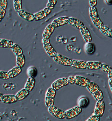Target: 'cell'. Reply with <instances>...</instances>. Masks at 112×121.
<instances>
[{
    "label": "cell",
    "mask_w": 112,
    "mask_h": 121,
    "mask_svg": "<svg viewBox=\"0 0 112 121\" xmlns=\"http://www.w3.org/2000/svg\"><path fill=\"white\" fill-rule=\"evenodd\" d=\"M43 10L48 15L50 14L51 13V12H52V10L50 9H49V8H47V7H46V8H44Z\"/></svg>",
    "instance_id": "b9f144b4"
},
{
    "label": "cell",
    "mask_w": 112,
    "mask_h": 121,
    "mask_svg": "<svg viewBox=\"0 0 112 121\" xmlns=\"http://www.w3.org/2000/svg\"><path fill=\"white\" fill-rule=\"evenodd\" d=\"M68 23H69V17H62L55 19L51 24L54 27H57Z\"/></svg>",
    "instance_id": "8992f818"
},
{
    "label": "cell",
    "mask_w": 112,
    "mask_h": 121,
    "mask_svg": "<svg viewBox=\"0 0 112 121\" xmlns=\"http://www.w3.org/2000/svg\"><path fill=\"white\" fill-rule=\"evenodd\" d=\"M47 16L48 14L43 10L34 14L35 20L36 21H39L43 19L44 18L46 17Z\"/></svg>",
    "instance_id": "83f0119b"
},
{
    "label": "cell",
    "mask_w": 112,
    "mask_h": 121,
    "mask_svg": "<svg viewBox=\"0 0 112 121\" xmlns=\"http://www.w3.org/2000/svg\"><path fill=\"white\" fill-rule=\"evenodd\" d=\"M6 13L5 10L3 9H0V21L1 22L2 21Z\"/></svg>",
    "instance_id": "74e56055"
},
{
    "label": "cell",
    "mask_w": 112,
    "mask_h": 121,
    "mask_svg": "<svg viewBox=\"0 0 112 121\" xmlns=\"http://www.w3.org/2000/svg\"><path fill=\"white\" fill-rule=\"evenodd\" d=\"M36 81L34 78H29L25 85V88L27 89L28 91L31 92L32 91L35 86Z\"/></svg>",
    "instance_id": "e0dca14e"
},
{
    "label": "cell",
    "mask_w": 112,
    "mask_h": 121,
    "mask_svg": "<svg viewBox=\"0 0 112 121\" xmlns=\"http://www.w3.org/2000/svg\"><path fill=\"white\" fill-rule=\"evenodd\" d=\"M55 27L52 25V24H49L45 27L44 31L42 34V37L45 39H50V37L52 35L54 30Z\"/></svg>",
    "instance_id": "8fae6325"
},
{
    "label": "cell",
    "mask_w": 112,
    "mask_h": 121,
    "mask_svg": "<svg viewBox=\"0 0 112 121\" xmlns=\"http://www.w3.org/2000/svg\"><path fill=\"white\" fill-rule=\"evenodd\" d=\"M48 2H50L51 3H52L53 4H54L55 6L57 2V0H49Z\"/></svg>",
    "instance_id": "f6af8a7d"
},
{
    "label": "cell",
    "mask_w": 112,
    "mask_h": 121,
    "mask_svg": "<svg viewBox=\"0 0 112 121\" xmlns=\"http://www.w3.org/2000/svg\"><path fill=\"white\" fill-rule=\"evenodd\" d=\"M69 24L79 30L84 26V24L81 21L74 17H69Z\"/></svg>",
    "instance_id": "5bb4252c"
},
{
    "label": "cell",
    "mask_w": 112,
    "mask_h": 121,
    "mask_svg": "<svg viewBox=\"0 0 112 121\" xmlns=\"http://www.w3.org/2000/svg\"><path fill=\"white\" fill-rule=\"evenodd\" d=\"M27 74L28 75L29 78H35L38 75V70L34 66H31L28 68L27 71Z\"/></svg>",
    "instance_id": "7402d4cb"
},
{
    "label": "cell",
    "mask_w": 112,
    "mask_h": 121,
    "mask_svg": "<svg viewBox=\"0 0 112 121\" xmlns=\"http://www.w3.org/2000/svg\"><path fill=\"white\" fill-rule=\"evenodd\" d=\"M22 68L19 66H15L9 70L8 72L10 78H13L19 75L22 72Z\"/></svg>",
    "instance_id": "9a60e30c"
},
{
    "label": "cell",
    "mask_w": 112,
    "mask_h": 121,
    "mask_svg": "<svg viewBox=\"0 0 112 121\" xmlns=\"http://www.w3.org/2000/svg\"><path fill=\"white\" fill-rule=\"evenodd\" d=\"M82 112V109L79 106L75 107L65 112V117L67 120H70L76 118Z\"/></svg>",
    "instance_id": "7a4b0ae2"
},
{
    "label": "cell",
    "mask_w": 112,
    "mask_h": 121,
    "mask_svg": "<svg viewBox=\"0 0 112 121\" xmlns=\"http://www.w3.org/2000/svg\"><path fill=\"white\" fill-rule=\"evenodd\" d=\"M92 23H93V24L96 26V27L99 29H100L103 26V24L102 22V21H101V20L100 19V18L99 17H96L95 18L92 19H91Z\"/></svg>",
    "instance_id": "4dcf8cb0"
},
{
    "label": "cell",
    "mask_w": 112,
    "mask_h": 121,
    "mask_svg": "<svg viewBox=\"0 0 112 121\" xmlns=\"http://www.w3.org/2000/svg\"><path fill=\"white\" fill-rule=\"evenodd\" d=\"M13 52L17 55H20L23 54V51L21 47L17 44H14L13 46L11 48Z\"/></svg>",
    "instance_id": "4316f807"
},
{
    "label": "cell",
    "mask_w": 112,
    "mask_h": 121,
    "mask_svg": "<svg viewBox=\"0 0 112 121\" xmlns=\"http://www.w3.org/2000/svg\"><path fill=\"white\" fill-rule=\"evenodd\" d=\"M105 2H106V3L109 5L112 4V0H105Z\"/></svg>",
    "instance_id": "7dc6e473"
},
{
    "label": "cell",
    "mask_w": 112,
    "mask_h": 121,
    "mask_svg": "<svg viewBox=\"0 0 112 121\" xmlns=\"http://www.w3.org/2000/svg\"><path fill=\"white\" fill-rule=\"evenodd\" d=\"M101 69L104 72H106L108 75V78L110 79H112V69L109 66L105 64H102Z\"/></svg>",
    "instance_id": "484cf974"
},
{
    "label": "cell",
    "mask_w": 112,
    "mask_h": 121,
    "mask_svg": "<svg viewBox=\"0 0 112 121\" xmlns=\"http://www.w3.org/2000/svg\"><path fill=\"white\" fill-rule=\"evenodd\" d=\"M87 62L84 60H72V64L71 66L73 68L80 69H86Z\"/></svg>",
    "instance_id": "7c38bea8"
},
{
    "label": "cell",
    "mask_w": 112,
    "mask_h": 121,
    "mask_svg": "<svg viewBox=\"0 0 112 121\" xmlns=\"http://www.w3.org/2000/svg\"><path fill=\"white\" fill-rule=\"evenodd\" d=\"M100 31L105 36L112 38V29L103 26L100 29Z\"/></svg>",
    "instance_id": "d4e9b609"
},
{
    "label": "cell",
    "mask_w": 112,
    "mask_h": 121,
    "mask_svg": "<svg viewBox=\"0 0 112 121\" xmlns=\"http://www.w3.org/2000/svg\"><path fill=\"white\" fill-rule=\"evenodd\" d=\"M42 43L43 44V45L48 44L50 43V39H49L43 38V39L42 40Z\"/></svg>",
    "instance_id": "60d3db41"
},
{
    "label": "cell",
    "mask_w": 112,
    "mask_h": 121,
    "mask_svg": "<svg viewBox=\"0 0 112 121\" xmlns=\"http://www.w3.org/2000/svg\"><path fill=\"white\" fill-rule=\"evenodd\" d=\"M47 7L52 10L54 8V5L52 3H51L50 2H48V3L47 4Z\"/></svg>",
    "instance_id": "7bdbcfd3"
},
{
    "label": "cell",
    "mask_w": 112,
    "mask_h": 121,
    "mask_svg": "<svg viewBox=\"0 0 112 121\" xmlns=\"http://www.w3.org/2000/svg\"><path fill=\"white\" fill-rule=\"evenodd\" d=\"M76 78L75 84L82 87H87L90 82L89 79L83 77L76 76Z\"/></svg>",
    "instance_id": "ba28073f"
},
{
    "label": "cell",
    "mask_w": 112,
    "mask_h": 121,
    "mask_svg": "<svg viewBox=\"0 0 112 121\" xmlns=\"http://www.w3.org/2000/svg\"><path fill=\"white\" fill-rule=\"evenodd\" d=\"M89 13L91 19L99 17L97 8L96 7H90L89 8Z\"/></svg>",
    "instance_id": "f546056e"
},
{
    "label": "cell",
    "mask_w": 112,
    "mask_h": 121,
    "mask_svg": "<svg viewBox=\"0 0 112 121\" xmlns=\"http://www.w3.org/2000/svg\"><path fill=\"white\" fill-rule=\"evenodd\" d=\"M0 78L3 80H7L9 79L10 77L8 72L1 71L0 72Z\"/></svg>",
    "instance_id": "e575fe53"
},
{
    "label": "cell",
    "mask_w": 112,
    "mask_h": 121,
    "mask_svg": "<svg viewBox=\"0 0 112 121\" xmlns=\"http://www.w3.org/2000/svg\"><path fill=\"white\" fill-rule=\"evenodd\" d=\"M68 81L69 82V84L71 85L75 84V82H76V76H70L68 78Z\"/></svg>",
    "instance_id": "f35d334b"
},
{
    "label": "cell",
    "mask_w": 112,
    "mask_h": 121,
    "mask_svg": "<svg viewBox=\"0 0 112 121\" xmlns=\"http://www.w3.org/2000/svg\"><path fill=\"white\" fill-rule=\"evenodd\" d=\"M69 84L68 78H63L58 79L55 81L52 84V87L55 90H58L61 88L68 85Z\"/></svg>",
    "instance_id": "277c9868"
},
{
    "label": "cell",
    "mask_w": 112,
    "mask_h": 121,
    "mask_svg": "<svg viewBox=\"0 0 112 121\" xmlns=\"http://www.w3.org/2000/svg\"><path fill=\"white\" fill-rule=\"evenodd\" d=\"M109 85L111 90V91L112 92V79H110L109 80Z\"/></svg>",
    "instance_id": "bcb514c9"
},
{
    "label": "cell",
    "mask_w": 112,
    "mask_h": 121,
    "mask_svg": "<svg viewBox=\"0 0 112 121\" xmlns=\"http://www.w3.org/2000/svg\"><path fill=\"white\" fill-rule=\"evenodd\" d=\"M0 41H1L0 46L1 48H11V47L14 45V43L12 41L5 39H1Z\"/></svg>",
    "instance_id": "44dd1931"
},
{
    "label": "cell",
    "mask_w": 112,
    "mask_h": 121,
    "mask_svg": "<svg viewBox=\"0 0 112 121\" xmlns=\"http://www.w3.org/2000/svg\"><path fill=\"white\" fill-rule=\"evenodd\" d=\"M80 31H81V33L84 39L87 43H90L92 41L91 34L86 26H84L83 28L80 30Z\"/></svg>",
    "instance_id": "30bf717a"
},
{
    "label": "cell",
    "mask_w": 112,
    "mask_h": 121,
    "mask_svg": "<svg viewBox=\"0 0 112 121\" xmlns=\"http://www.w3.org/2000/svg\"><path fill=\"white\" fill-rule=\"evenodd\" d=\"M86 87L87 89L92 94L100 89L99 86L93 82H90Z\"/></svg>",
    "instance_id": "603a6c76"
},
{
    "label": "cell",
    "mask_w": 112,
    "mask_h": 121,
    "mask_svg": "<svg viewBox=\"0 0 112 121\" xmlns=\"http://www.w3.org/2000/svg\"><path fill=\"white\" fill-rule=\"evenodd\" d=\"M16 64H17L18 66H19L22 68L24 67L26 64V58L23 54L17 56Z\"/></svg>",
    "instance_id": "ffe728a7"
},
{
    "label": "cell",
    "mask_w": 112,
    "mask_h": 121,
    "mask_svg": "<svg viewBox=\"0 0 112 121\" xmlns=\"http://www.w3.org/2000/svg\"><path fill=\"white\" fill-rule=\"evenodd\" d=\"M18 13L21 18L27 21L30 22L35 20L34 14L26 12L24 10H22L19 11L18 12Z\"/></svg>",
    "instance_id": "52a82bcc"
},
{
    "label": "cell",
    "mask_w": 112,
    "mask_h": 121,
    "mask_svg": "<svg viewBox=\"0 0 112 121\" xmlns=\"http://www.w3.org/2000/svg\"><path fill=\"white\" fill-rule=\"evenodd\" d=\"M43 47L47 54L52 58L56 57L58 54L50 43L43 45Z\"/></svg>",
    "instance_id": "9c48e42d"
},
{
    "label": "cell",
    "mask_w": 112,
    "mask_h": 121,
    "mask_svg": "<svg viewBox=\"0 0 112 121\" xmlns=\"http://www.w3.org/2000/svg\"><path fill=\"white\" fill-rule=\"evenodd\" d=\"M29 95V91H28L26 88H23L20 90L18 92L15 96L17 97L18 100L21 101L27 98Z\"/></svg>",
    "instance_id": "ac0fdd59"
},
{
    "label": "cell",
    "mask_w": 112,
    "mask_h": 121,
    "mask_svg": "<svg viewBox=\"0 0 112 121\" xmlns=\"http://www.w3.org/2000/svg\"><path fill=\"white\" fill-rule=\"evenodd\" d=\"M7 7V1L6 0L0 1V9L5 10Z\"/></svg>",
    "instance_id": "d590c367"
},
{
    "label": "cell",
    "mask_w": 112,
    "mask_h": 121,
    "mask_svg": "<svg viewBox=\"0 0 112 121\" xmlns=\"http://www.w3.org/2000/svg\"><path fill=\"white\" fill-rule=\"evenodd\" d=\"M102 64L99 62H87L86 69L88 70H98L101 69Z\"/></svg>",
    "instance_id": "2e32d148"
},
{
    "label": "cell",
    "mask_w": 112,
    "mask_h": 121,
    "mask_svg": "<svg viewBox=\"0 0 112 121\" xmlns=\"http://www.w3.org/2000/svg\"><path fill=\"white\" fill-rule=\"evenodd\" d=\"M56 90H55L53 87H50L47 90V92L46 93V97L54 98L56 96Z\"/></svg>",
    "instance_id": "d6a6232c"
},
{
    "label": "cell",
    "mask_w": 112,
    "mask_h": 121,
    "mask_svg": "<svg viewBox=\"0 0 112 121\" xmlns=\"http://www.w3.org/2000/svg\"><path fill=\"white\" fill-rule=\"evenodd\" d=\"M100 117L95 115L91 116L86 121H100Z\"/></svg>",
    "instance_id": "8d00e7d4"
},
{
    "label": "cell",
    "mask_w": 112,
    "mask_h": 121,
    "mask_svg": "<svg viewBox=\"0 0 112 121\" xmlns=\"http://www.w3.org/2000/svg\"><path fill=\"white\" fill-rule=\"evenodd\" d=\"M78 105L80 107L82 108H86L88 107L89 104V99L85 97H81L78 100Z\"/></svg>",
    "instance_id": "cb8c5ba5"
},
{
    "label": "cell",
    "mask_w": 112,
    "mask_h": 121,
    "mask_svg": "<svg viewBox=\"0 0 112 121\" xmlns=\"http://www.w3.org/2000/svg\"><path fill=\"white\" fill-rule=\"evenodd\" d=\"M48 112L51 115L58 119H63L66 118L65 112L57 108L54 106L48 108Z\"/></svg>",
    "instance_id": "3957f363"
},
{
    "label": "cell",
    "mask_w": 112,
    "mask_h": 121,
    "mask_svg": "<svg viewBox=\"0 0 112 121\" xmlns=\"http://www.w3.org/2000/svg\"><path fill=\"white\" fill-rule=\"evenodd\" d=\"M92 95H93V97L94 98V99L97 101L103 100V98H104L103 93L101 89H99V90H97V91H96L95 92L93 93L92 94Z\"/></svg>",
    "instance_id": "f1b7e54d"
},
{
    "label": "cell",
    "mask_w": 112,
    "mask_h": 121,
    "mask_svg": "<svg viewBox=\"0 0 112 121\" xmlns=\"http://www.w3.org/2000/svg\"><path fill=\"white\" fill-rule=\"evenodd\" d=\"M89 2L90 7H96L97 4V1L96 0H90Z\"/></svg>",
    "instance_id": "ab89813d"
},
{
    "label": "cell",
    "mask_w": 112,
    "mask_h": 121,
    "mask_svg": "<svg viewBox=\"0 0 112 121\" xmlns=\"http://www.w3.org/2000/svg\"><path fill=\"white\" fill-rule=\"evenodd\" d=\"M13 6L15 10L18 12L22 9V4L21 0H14Z\"/></svg>",
    "instance_id": "1f68e13d"
},
{
    "label": "cell",
    "mask_w": 112,
    "mask_h": 121,
    "mask_svg": "<svg viewBox=\"0 0 112 121\" xmlns=\"http://www.w3.org/2000/svg\"><path fill=\"white\" fill-rule=\"evenodd\" d=\"M53 60L57 63L66 66H71L72 64V59L67 58L60 54H58V55L55 57L53 58Z\"/></svg>",
    "instance_id": "6da1fadb"
},
{
    "label": "cell",
    "mask_w": 112,
    "mask_h": 121,
    "mask_svg": "<svg viewBox=\"0 0 112 121\" xmlns=\"http://www.w3.org/2000/svg\"><path fill=\"white\" fill-rule=\"evenodd\" d=\"M105 111V103L103 100L98 101L96 104V107L94 110V115L102 117Z\"/></svg>",
    "instance_id": "5b68a950"
},
{
    "label": "cell",
    "mask_w": 112,
    "mask_h": 121,
    "mask_svg": "<svg viewBox=\"0 0 112 121\" xmlns=\"http://www.w3.org/2000/svg\"><path fill=\"white\" fill-rule=\"evenodd\" d=\"M67 50L69 51H72L73 50V48H74V46H73L72 45H68L67 46Z\"/></svg>",
    "instance_id": "ee69618b"
},
{
    "label": "cell",
    "mask_w": 112,
    "mask_h": 121,
    "mask_svg": "<svg viewBox=\"0 0 112 121\" xmlns=\"http://www.w3.org/2000/svg\"><path fill=\"white\" fill-rule=\"evenodd\" d=\"M45 103L46 106L48 108L53 106L54 103V98L45 97Z\"/></svg>",
    "instance_id": "836d02e7"
},
{
    "label": "cell",
    "mask_w": 112,
    "mask_h": 121,
    "mask_svg": "<svg viewBox=\"0 0 112 121\" xmlns=\"http://www.w3.org/2000/svg\"><path fill=\"white\" fill-rule=\"evenodd\" d=\"M3 96H4V95L1 93V101H2V98H3Z\"/></svg>",
    "instance_id": "c3c4849f"
},
{
    "label": "cell",
    "mask_w": 112,
    "mask_h": 121,
    "mask_svg": "<svg viewBox=\"0 0 112 121\" xmlns=\"http://www.w3.org/2000/svg\"><path fill=\"white\" fill-rule=\"evenodd\" d=\"M84 51L85 52L89 54H93L95 51V46L94 44L91 43H87L84 46Z\"/></svg>",
    "instance_id": "d6986e66"
},
{
    "label": "cell",
    "mask_w": 112,
    "mask_h": 121,
    "mask_svg": "<svg viewBox=\"0 0 112 121\" xmlns=\"http://www.w3.org/2000/svg\"><path fill=\"white\" fill-rule=\"evenodd\" d=\"M18 99L14 95H4L2 101L6 104H12L17 102Z\"/></svg>",
    "instance_id": "4fadbf2b"
}]
</instances>
